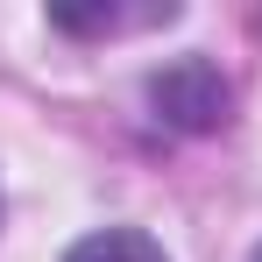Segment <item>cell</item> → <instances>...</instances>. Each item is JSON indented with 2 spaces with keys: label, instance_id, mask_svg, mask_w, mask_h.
Segmentation results:
<instances>
[{
  "label": "cell",
  "instance_id": "6da1fadb",
  "mask_svg": "<svg viewBox=\"0 0 262 262\" xmlns=\"http://www.w3.org/2000/svg\"><path fill=\"white\" fill-rule=\"evenodd\" d=\"M149 99H156V114L177 121V128H213L220 114H227V85H220L206 64H177V71H163V78L149 85Z\"/></svg>",
  "mask_w": 262,
  "mask_h": 262
},
{
  "label": "cell",
  "instance_id": "7a4b0ae2",
  "mask_svg": "<svg viewBox=\"0 0 262 262\" xmlns=\"http://www.w3.org/2000/svg\"><path fill=\"white\" fill-rule=\"evenodd\" d=\"M64 262H163V248L135 227H106V234H85Z\"/></svg>",
  "mask_w": 262,
  "mask_h": 262
},
{
  "label": "cell",
  "instance_id": "3957f363",
  "mask_svg": "<svg viewBox=\"0 0 262 262\" xmlns=\"http://www.w3.org/2000/svg\"><path fill=\"white\" fill-rule=\"evenodd\" d=\"M177 7H135V14H57V29H71V36H121V29H149V21H170Z\"/></svg>",
  "mask_w": 262,
  "mask_h": 262
},
{
  "label": "cell",
  "instance_id": "277c9868",
  "mask_svg": "<svg viewBox=\"0 0 262 262\" xmlns=\"http://www.w3.org/2000/svg\"><path fill=\"white\" fill-rule=\"evenodd\" d=\"M255 262H262V248H255Z\"/></svg>",
  "mask_w": 262,
  "mask_h": 262
}]
</instances>
